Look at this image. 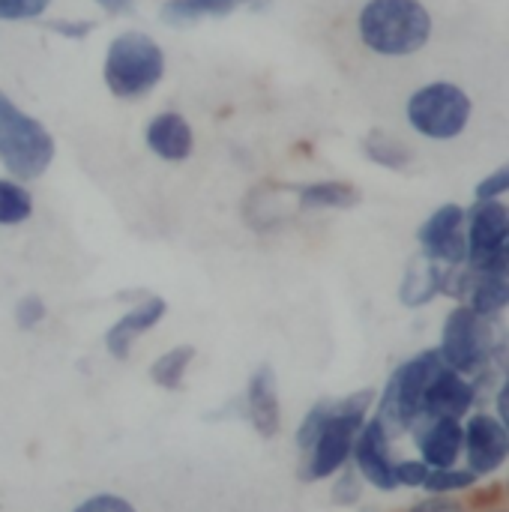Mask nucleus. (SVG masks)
I'll list each match as a JSON object with an SVG mask.
<instances>
[{"instance_id": "nucleus-2", "label": "nucleus", "mask_w": 509, "mask_h": 512, "mask_svg": "<svg viewBox=\"0 0 509 512\" xmlns=\"http://www.w3.org/2000/svg\"><path fill=\"white\" fill-rule=\"evenodd\" d=\"M372 399H375V393L363 390V393H354L351 399L330 402V414H327V420H324V426H321V432L309 450L303 480H324L348 462Z\"/></svg>"}, {"instance_id": "nucleus-22", "label": "nucleus", "mask_w": 509, "mask_h": 512, "mask_svg": "<svg viewBox=\"0 0 509 512\" xmlns=\"http://www.w3.org/2000/svg\"><path fill=\"white\" fill-rule=\"evenodd\" d=\"M33 201L24 186L12 180H0V225H18L30 216Z\"/></svg>"}, {"instance_id": "nucleus-18", "label": "nucleus", "mask_w": 509, "mask_h": 512, "mask_svg": "<svg viewBox=\"0 0 509 512\" xmlns=\"http://www.w3.org/2000/svg\"><path fill=\"white\" fill-rule=\"evenodd\" d=\"M249 0H168L162 6V18L168 24H192L201 18H219L228 15L240 6H246Z\"/></svg>"}, {"instance_id": "nucleus-29", "label": "nucleus", "mask_w": 509, "mask_h": 512, "mask_svg": "<svg viewBox=\"0 0 509 512\" xmlns=\"http://www.w3.org/2000/svg\"><path fill=\"white\" fill-rule=\"evenodd\" d=\"M75 512H135L129 501L117 498V495H96V498H87L81 507H75Z\"/></svg>"}, {"instance_id": "nucleus-21", "label": "nucleus", "mask_w": 509, "mask_h": 512, "mask_svg": "<svg viewBox=\"0 0 509 512\" xmlns=\"http://www.w3.org/2000/svg\"><path fill=\"white\" fill-rule=\"evenodd\" d=\"M192 360H195V348H192V345H180V348L162 354V357L153 363L150 378H153L159 387H165V390H180L183 375H186V369H189Z\"/></svg>"}, {"instance_id": "nucleus-13", "label": "nucleus", "mask_w": 509, "mask_h": 512, "mask_svg": "<svg viewBox=\"0 0 509 512\" xmlns=\"http://www.w3.org/2000/svg\"><path fill=\"white\" fill-rule=\"evenodd\" d=\"M471 405H474V387L459 372L444 366L435 375V381L429 384L420 420H429V417H453V420H459L462 414L471 411Z\"/></svg>"}, {"instance_id": "nucleus-20", "label": "nucleus", "mask_w": 509, "mask_h": 512, "mask_svg": "<svg viewBox=\"0 0 509 512\" xmlns=\"http://www.w3.org/2000/svg\"><path fill=\"white\" fill-rule=\"evenodd\" d=\"M363 150H366V156H369L372 162H378V165H384V168H393V171L408 168L411 159H414V153H411L408 144H402L399 138H393V135H387V132H381V129H375V132L366 135Z\"/></svg>"}, {"instance_id": "nucleus-11", "label": "nucleus", "mask_w": 509, "mask_h": 512, "mask_svg": "<svg viewBox=\"0 0 509 512\" xmlns=\"http://www.w3.org/2000/svg\"><path fill=\"white\" fill-rule=\"evenodd\" d=\"M354 459H357V471L363 474V480H369L375 489H381V492L396 489V474H393L396 465L390 462L387 429L381 426L378 417L363 423V429L354 441Z\"/></svg>"}, {"instance_id": "nucleus-6", "label": "nucleus", "mask_w": 509, "mask_h": 512, "mask_svg": "<svg viewBox=\"0 0 509 512\" xmlns=\"http://www.w3.org/2000/svg\"><path fill=\"white\" fill-rule=\"evenodd\" d=\"M408 120L420 135L435 141H450L462 135L471 120V96L450 81L426 84L411 96Z\"/></svg>"}, {"instance_id": "nucleus-8", "label": "nucleus", "mask_w": 509, "mask_h": 512, "mask_svg": "<svg viewBox=\"0 0 509 512\" xmlns=\"http://www.w3.org/2000/svg\"><path fill=\"white\" fill-rule=\"evenodd\" d=\"M468 222V267L474 270H507L509 255V204L501 201H477Z\"/></svg>"}, {"instance_id": "nucleus-7", "label": "nucleus", "mask_w": 509, "mask_h": 512, "mask_svg": "<svg viewBox=\"0 0 509 512\" xmlns=\"http://www.w3.org/2000/svg\"><path fill=\"white\" fill-rule=\"evenodd\" d=\"M438 357L444 360L447 369H453L459 375L477 372L492 357L489 321L483 315H477L471 306H456L444 321Z\"/></svg>"}, {"instance_id": "nucleus-4", "label": "nucleus", "mask_w": 509, "mask_h": 512, "mask_svg": "<svg viewBox=\"0 0 509 512\" xmlns=\"http://www.w3.org/2000/svg\"><path fill=\"white\" fill-rule=\"evenodd\" d=\"M54 159V141L48 129L27 117L9 96L0 93V162L21 180L39 177Z\"/></svg>"}, {"instance_id": "nucleus-25", "label": "nucleus", "mask_w": 509, "mask_h": 512, "mask_svg": "<svg viewBox=\"0 0 509 512\" xmlns=\"http://www.w3.org/2000/svg\"><path fill=\"white\" fill-rule=\"evenodd\" d=\"M51 0H0V21H18V18H36L45 12Z\"/></svg>"}, {"instance_id": "nucleus-31", "label": "nucleus", "mask_w": 509, "mask_h": 512, "mask_svg": "<svg viewBox=\"0 0 509 512\" xmlns=\"http://www.w3.org/2000/svg\"><path fill=\"white\" fill-rule=\"evenodd\" d=\"M48 27H51V30H57V33H63V36H75V39H81V36H87V33L93 30V21H78V24H69V21H51Z\"/></svg>"}, {"instance_id": "nucleus-3", "label": "nucleus", "mask_w": 509, "mask_h": 512, "mask_svg": "<svg viewBox=\"0 0 509 512\" xmlns=\"http://www.w3.org/2000/svg\"><path fill=\"white\" fill-rule=\"evenodd\" d=\"M165 72V54L147 33H123L111 42L105 57V84L120 99L150 93Z\"/></svg>"}, {"instance_id": "nucleus-16", "label": "nucleus", "mask_w": 509, "mask_h": 512, "mask_svg": "<svg viewBox=\"0 0 509 512\" xmlns=\"http://www.w3.org/2000/svg\"><path fill=\"white\" fill-rule=\"evenodd\" d=\"M147 144H150V150L156 156H162L168 162H180V159H186L192 153V129L180 114L165 111V114L150 120Z\"/></svg>"}, {"instance_id": "nucleus-27", "label": "nucleus", "mask_w": 509, "mask_h": 512, "mask_svg": "<svg viewBox=\"0 0 509 512\" xmlns=\"http://www.w3.org/2000/svg\"><path fill=\"white\" fill-rule=\"evenodd\" d=\"M42 318H45V303H42L36 294L18 300V306H15V324H18L21 330H33Z\"/></svg>"}, {"instance_id": "nucleus-23", "label": "nucleus", "mask_w": 509, "mask_h": 512, "mask_svg": "<svg viewBox=\"0 0 509 512\" xmlns=\"http://www.w3.org/2000/svg\"><path fill=\"white\" fill-rule=\"evenodd\" d=\"M474 474L471 471H453V468H444V471H429L426 477V489L435 492V495H444V492H459V489H468L474 486Z\"/></svg>"}, {"instance_id": "nucleus-5", "label": "nucleus", "mask_w": 509, "mask_h": 512, "mask_svg": "<svg viewBox=\"0 0 509 512\" xmlns=\"http://www.w3.org/2000/svg\"><path fill=\"white\" fill-rule=\"evenodd\" d=\"M441 369H444V360L438 357V351H423L414 360L402 363L390 375L384 399H381V414H378V420L387 429V435L411 429L423 417L429 384L435 381V375Z\"/></svg>"}, {"instance_id": "nucleus-30", "label": "nucleus", "mask_w": 509, "mask_h": 512, "mask_svg": "<svg viewBox=\"0 0 509 512\" xmlns=\"http://www.w3.org/2000/svg\"><path fill=\"white\" fill-rule=\"evenodd\" d=\"M333 498H336V504H354V501L360 498L357 477H354V474H345V477L336 483V489H333Z\"/></svg>"}, {"instance_id": "nucleus-33", "label": "nucleus", "mask_w": 509, "mask_h": 512, "mask_svg": "<svg viewBox=\"0 0 509 512\" xmlns=\"http://www.w3.org/2000/svg\"><path fill=\"white\" fill-rule=\"evenodd\" d=\"M408 512H459V507L453 501H441V498H432V501H423L417 504L414 510Z\"/></svg>"}, {"instance_id": "nucleus-19", "label": "nucleus", "mask_w": 509, "mask_h": 512, "mask_svg": "<svg viewBox=\"0 0 509 512\" xmlns=\"http://www.w3.org/2000/svg\"><path fill=\"white\" fill-rule=\"evenodd\" d=\"M360 201L357 186L342 183V180H324V183H312L300 189V207L303 210H327V207H354Z\"/></svg>"}, {"instance_id": "nucleus-28", "label": "nucleus", "mask_w": 509, "mask_h": 512, "mask_svg": "<svg viewBox=\"0 0 509 512\" xmlns=\"http://www.w3.org/2000/svg\"><path fill=\"white\" fill-rule=\"evenodd\" d=\"M396 474V486H423L429 477V465L426 462H399L393 468Z\"/></svg>"}, {"instance_id": "nucleus-9", "label": "nucleus", "mask_w": 509, "mask_h": 512, "mask_svg": "<svg viewBox=\"0 0 509 512\" xmlns=\"http://www.w3.org/2000/svg\"><path fill=\"white\" fill-rule=\"evenodd\" d=\"M423 255L435 264L462 267L468 261V234H465V210L459 204L438 207L420 228Z\"/></svg>"}, {"instance_id": "nucleus-15", "label": "nucleus", "mask_w": 509, "mask_h": 512, "mask_svg": "<svg viewBox=\"0 0 509 512\" xmlns=\"http://www.w3.org/2000/svg\"><path fill=\"white\" fill-rule=\"evenodd\" d=\"M246 408H249V420L258 429V435L273 438L279 432V396H276L273 366L255 369L249 390H246Z\"/></svg>"}, {"instance_id": "nucleus-1", "label": "nucleus", "mask_w": 509, "mask_h": 512, "mask_svg": "<svg viewBox=\"0 0 509 512\" xmlns=\"http://www.w3.org/2000/svg\"><path fill=\"white\" fill-rule=\"evenodd\" d=\"M432 36V15L420 0H369L360 12V39L375 54L405 57Z\"/></svg>"}, {"instance_id": "nucleus-14", "label": "nucleus", "mask_w": 509, "mask_h": 512, "mask_svg": "<svg viewBox=\"0 0 509 512\" xmlns=\"http://www.w3.org/2000/svg\"><path fill=\"white\" fill-rule=\"evenodd\" d=\"M165 309H168V306H165L162 297H150V300H144L141 306H135L132 312H126V315L108 330V336H105V345H108L111 357L126 360L129 351H132V342H135L141 333H147L150 327H156V324L162 321Z\"/></svg>"}, {"instance_id": "nucleus-17", "label": "nucleus", "mask_w": 509, "mask_h": 512, "mask_svg": "<svg viewBox=\"0 0 509 512\" xmlns=\"http://www.w3.org/2000/svg\"><path fill=\"white\" fill-rule=\"evenodd\" d=\"M435 294H441V264H435L432 258L420 255L405 270L399 297H402L405 306L417 309V306H426Z\"/></svg>"}, {"instance_id": "nucleus-32", "label": "nucleus", "mask_w": 509, "mask_h": 512, "mask_svg": "<svg viewBox=\"0 0 509 512\" xmlns=\"http://www.w3.org/2000/svg\"><path fill=\"white\" fill-rule=\"evenodd\" d=\"M498 417H501V426L509 432V360H507V378H504V387L498 393Z\"/></svg>"}, {"instance_id": "nucleus-24", "label": "nucleus", "mask_w": 509, "mask_h": 512, "mask_svg": "<svg viewBox=\"0 0 509 512\" xmlns=\"http://www.w3.org/2000/svg\"><path fill=\"white\" fill-rule=\"evenodd\" d=\"M327 414H330V402H318V405L306 414V420H303V426H300V432H297V444H300L303 453L312 450V444H315V438H318V432H321Z\"/></svg>"}, {"instance_id": "nucleus-34", "label": "nucleus", "mask_w": 509, "mask_h": 512, "mask_svg": "<svg viewBox=\"0 0 509 512\" xmlns=\"http://www.w3.org/2000/svg\"><path fill=\"white\" fill-rule=\"evenodd\" d=\"M102 9H108L111 15H120V12H132L135 9V0H96Z\"/></svg>"}, {"instance_id": "nucleus-35", "label": "nucleus", "mask_w": 509, "mask_h": 512, "mask_svg": "<svg viewBox=\"0 0 509 512\" xmlns=\"http://www.w3.org/2000/svg\"><path fill=\"white\" fill-rule=\"evenodd\" d=\"M507 255H509V243H507Z\"/></svg>"}, {"instance_id": "nucleus-26", "label": "nucleus", "mask_w": 509, "mask_h": 512, "mask_svg": "<svg viewBox=\"0 0 509 512\" xmlns=\"http://www.w3.org/2000/svg\"><path fill=\"white\" fill-rule=\"evenodd\" d=\"M474 192H477V201H498L504 192H509V162L495 168L486 180H480Z\"/></svg>"}, {"instance_id": "nucleus-12", "label": "nucleus", "mask_w": 509, "mask_h": 512, "mask_svg": "<svg viewBox=\"0 0 509 512\" xmlns=\"http://www.w3.org/2000/svg\"><path fill=\"white\" fill-rule=\"evenodd\" d=\"M462 441H465V429L453 417H429L417 435L423 462L438 471L456 465V459L462 453Z\"/></svg>"}, {"instance_id": "nucleus-10", "label": "nucleus", "mask_w": 509, "mask_h": 512, "mask_svg": "<svg viewBox=\"0 0 509 512\" xmlns=\"http://www.w3.org/2000/svg\"><path fill=\"white\" fill-rule=\"evenodd\" d=\"M468 453V471L474 477L498 471L509 456V432L501 426V420L489 414H474L471 423L465 426V441Z\"/></svg>"}]
</instances>
